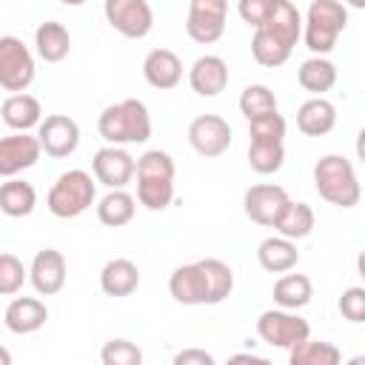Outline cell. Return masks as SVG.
Returning <instances> with one entry per match:
<instances>
[{
  "label": "cell",
  "mask_w": 365,
  "mask_h": 365,
  "mask_svg": "<svg viewBox=\"0 0 365 365\" xmlns=\"http://www.w3.org/2000/svg\"><path fill=\"white\" fill-rule=\"evenodd\" d=\"M314 188L325 202H331L336 208H354L359 202V197H362L354 163L348 157H342V154H325V157L317 160V165H314Z\"/></svg>",
  "instance_id": "obj_3"
},
{
  "label": "cell",
  "mask_w": 365,
  "mask_h": 365,
  "mask_svg": "<svg viewBox=\"0 0 365 365\" xmlns=\"http://www.w3.org/2000/svg\"><path fill=\"white\" fill-rule=\"evenodd\" d=\"M297 80H299V86L305 91H311L314 97H319V94H325V91L334 88V83H336V66L325 54H314V57H308V60L299 63Z\"/></svg>",
  "instance_id": "obj_26"
},
{
  "label": "cell",
  "mask_w": 365,
  "mask_h": 365,
  "mask_svg": "<svg viewBox=\"0 0 365 365\" xmlns=\"http://www.w3.org/2000/svg\"><path fill=\"white\" fill-rule=\"evenodd\" d=\"M48 319V308L46 302H40L37 297H14L9 305H6V314H3V322L11 334H34L46 325Z\"/></svg>",
  "instance_id": "obj_19"
},
{
  "label": "cell",
  "mask_w": 365,
  "mask_h": 365,
  "mask_svg": "<svg viewBox=\"0 0 365 365\" xmlns=\"http://www.w3.org/2000/svg\"><path fill=\"white\" fill-rule=\"evenodd\" d=\"M228 20V0H188L185 31L194 43L211 46L222 37Z\"/></svg>",
  "instance_id": "obj_8"
},
{
  "label": "cell",
  "mask_w": 365,
  "mask_h": 365,
  "mask_svg": "<svg viewBox=\"0 0 365 365\" xmlns=\"http://www.w3.org/2000/svg\"><path fill=\"white\" fill-rule=\"evenodd\" d=\"M37 140H40V148L48 157L63 160V157H71L77 151V145H80V125L68 114H48L37 125Z\"/></svg>",
  "instance_id": "obj_11"
},
{
  "label": "cell",
  "mask_w": 365,
  "mask_h": 365,
  "mask_svg": "<svg viewBox=\"0 0 365 365\" xmlns=\"http://www.w3.org/2000/svg\"><path fill=\"white\" fill-rule=\"evenodd\" d=\"M345 26H348V6L342 0H311L302 20L305 46L311 48V54H328L334 51Z\"/></svg>",
  "instance_id": "obj_4"
},
{
  "label": "cell",
  "mask_w": 365,
  "mask_h": 365,
  "mask_svg": "<svg viewBox=\"0 0 365 365\" xmlns=\"http://www.w3.org/2000/svg\"><path fill=\"white\" fill-rule=\"evenodd\" d=\"M97 131L108 145H134L148 143L151 137V114L143 100L125 97L114 106H106L97 117Z\"/></svg>",
  "instance_id": "obj_1"
},
{
  "label": "cell",
  "mask_w": 365,
  "mask_h": 365,
  "mask_svg": "<svg viewBox=\"0 0 365 365\" xmlns=\"http://www.w3.org/2000/svg\"><path fill=\"white\" fill-rule=\"evenodd\" d=\"M94 200H97V180L83 168H71L54 180V185L48 188L46 205L54 217L74 220L83 211H88L94 205Z\"/></svg>",
  "instance_id": "obj_5"
},
{
  "label": "cell",
  "mask_w": 365,
  "mask_h": 365,
  "mask_svg": "<svg viewBox=\"0 0 365 365\" xmlns=\"http://www.w3.org/2000/svg\"><path fill=\"white\" fill-rule=\"evenodd\" d=\"M345 6H351V9H365V0H342Z\"/></svg>",
  "instance_id": "obj_44"
},
{
  "label": "cell",
  "mask_w": 365,
  "mask_h": 365,
  "mask_svg": "<svg viewBox=\"0 0 365 365\" xmlns=\"http://www.w3.org/2000/svg\"><path fill=\"white\" fill-rule=\"evenodd\" d=\"M188 86L200 97H217L228 86V63L220 54H202L188 68Z\"/></svg>",
  "instance_id": "obj_16"
},
{
  "label": "cell",
  "mask_w": 365,
  "mask_h": 365,
  "mask_svg": "<svg viewBox=\"0 0 365 365\" xmlns=\"http://www.w3.org/2000/svg\"><path fill=\"white\" fill-rule=\"evenodd\" d=\"M285 163V145L282 143H254L248 145V165L251 171L268 177V174H277Z\"/></svg>",
  "instance_id": "obj_34"
},
{
  "label": "cell",
  "mask_w": 365,
  "mask_h": 365,
  "mask_svg": "<svg viewBox=\"0 0 365 365\" xmlns=\"http://www.w3.org/2000/svg\"><path fill=\"white\" fill-rule=\"evenodd\" d=\"M188 143L200 157H222L231 145V125L220 114H200L188 125Z\"/></svg>",
  "instance_id": "obj_10"
},
{
  "label": "cell",
  "mask_w": 365,
  "mask_h": 365,
  "mask_svg": "<svg viewBox=\"0 0 365 365\" xmlns=\"http://www.w3.org/2000/svg\"><path fill=\"white\" fill-rule=\"evenodd\" d=\"M231 362H257V365H268L265 356H257V354H234Z\"/></svg>",
  "instance_id": "obj_42"
},
{
  "label": "cell",
  "mask_w": 365,
  "mask_h": 365,
  "mask_svg": "<svg viewBox=\"0 0 365 365\" xmlns=\"http://www.w3.org/2000/svg\"><path fill=\"white\" fill-rule=\"evenodd\" d=\"M339 311H342V317H345L348 322H354V325L365 322V288H359V285L345 288L342 297H339Z\"/></svg>",
  "instance_id": "obj_39"
},
{
  "label": "cell",
  "mask_w": 365,
  "mask_h": 365,
  "mask_svg": "<svg viewBox=\"0 0 365 365\" xmlns=\"http://www.w3.org/2000/svg\"><path fill=\"white\" fill-rule=\"evenodd\" d=\"M285 117L279 111L271 114H259L254 120H248V134L254 143H282L285 140Z\"/></svg>",
  "instance_id": "obj_36"
},
{
  "label": "cell",
  "mask_w": 365,
  "mask_h": 365,
  "mask_svg": "<svg viewBox=\"0 0 365 365\" xmlns=\"http://www.w3.org/2000/svg\"><path fill=\"white\" fill-rule=\"evenodd\" d=\"M342 359V351L334 342L325 339H302L288 351L291 365H336Z\"/></svg>",
  "instance_id": "obj_32"
},
{
  "label": "cell",
  "mask_w": 365,
  "mask_h": 365,
  "mask_svg": "<svg viewBox=\"0 0 365 365\" xmlns=\"http://www.w3.org/2000/svg\"><path fill=\"white\" fill-rule=\"evenodd\" d=\"M314 297V285L305 274H282L277 282H274V302L279 308H288V311H299L311 302Z\"/></svg>",
  "instance_id": "obj_31"
},
{
  "label": "cell",
  "mask_w": 365,
  "mask_h": 365,
  "mask_svg": "<svg viewBox=\"0 0 365 365\" xmlns=\"http://www.w3.org/2000/svg\"><path fill=\"white\" fill-rule=\"evenodd\" d=\"M257 334L262 342H268L271 348H282L291 351L297 342L311 336V325L308 319H302L297 311L288 308H268L257 317Z\"/></svg>",
  "instance_id": "obj_6"
},
{
  "label": "cell",
  "mask_w": 365,
  "mask_h": 365,
  "mask_svg": "<svg viewBox=\"0 0 365 365\" xmlns=\"http://www.w3.org/2000/svg\"><path fill=\"white\" fill-rule=\"evenodd\" d=\"M134 177H137V202L140 205H145L148 211H163L171 205L174 160L168 151H160V148L145 151L134 165Z\"/></svg>",
  "instance_id": "obj_2"
},
{
  "label": "cell",
  "mask_w": 365,
  "mask_h": 365,
  "mask_svg": "<svg viewBox=\"0 0 365 365\" xmlns=\"http://www.w3.org/2000/svg\"><path fill=\"white\" fill-rule=\"evenodd\" d=\"M137 285H140V268L125 257L108 259L100 271V291L106 297H131Z\"/></svg>",
  "instance_id": "obj_22"
},
{
  "label": "cell",
  "mask_w": 365,
  "mask_h": 365,
  "mask_svg": "<svg viewBox=\"0 0 365 365\" xmlns=\"http://www.w3.org/2000/svg\"><path fill=\"white\" fill-rule=\"evenodd\" d=\"M143 77L151 88H177L182 80V60L171 48H151L143 60Z\"/></svg>",
  "instance_id": "obj_17"
},
{
  "label": "cell",
  "mask_w": 365,
  "mask_h": 365,
  "mask_svg": "<svg viewBox=\"0 0 365 365\" xmlns=\"http://www.w3.org/2000/svg\"><path fill=\"white\" fill-rule=\"evenodd\" d=\"M251 54H254V60H257L259 66H265V68H279V66L291 57V48L282 46L279 40H274L268 31L254 29V37H251Z\"/></svg>",
  "instance_id": "obj_33"
},
{
  "label": "cell",
  "mask_w": 365,
  "mask_h": 365,
  "mask_svg": "<svg viewBox=\"0 0 365 365\" xmlns=\"http://www.w3.org/2000/svg\"><path fill=\"white\" fill-rule=\"evenodd\" d=\"M103 14L106 23L128 40H143L154 26V11L148 0H106Z\"/></svg>",
  "instance_id": "obj_9"
},
{
  "label": "cell",
  "mask_w": 365,
  "mask_h": 365,
  "mask_svg": "<svg viewBox=\"0 0 365 365\" xmlns=\"http://www.w3.org/2000/svg\"><path fill=\"white\" fill-rule=\"evenodd\" d=\"M314 222H317V217H314V208H311L308 202H294V200H288L285 208L279 211L274 228L279 231V237H288V240L297 242V240H305V237L314 231Z\"/></svg>",
  "instance_id": "obj_30"
},
{
  "label": "cell",
  "mask_w": 365,
  "mask_h": 365,
  "mask_svg": "<svg viewBox=\"0 0 365 365\" xmlns=\"http://www.w3.org/2000/svg\"><path fill=\"white\" fill-rule=\"evenodd\" d=\"M34 46H37L40 60H46V63H60V60H66L68 51H71V34H68V29H66L63 23L46 20V23H40L37 31H34Z\"/></svg>",
  "instance_id": "obj_25"
},
{
  "label": "cell",
  "mask_w": 365,
  "mask_h": 365,
  "mask_svg": "<svg viewBox=\"0 0 365 365\" xmlns=\"http://www.w3.org/2000/svg\"><path fill=\"white\" fill-rule=\"evenodd\" d=\"M37 205V191L31 182L26 180H17V177H9L3 185H0V211L11 220H20V217H29Z\"/></svg>",
  "instance_id": "obj_27"
},
{
  "label": "cell",
  "mask_w": 365,
  "mask_h": 365,
  "mask_svg": "<svg viewBox=\"0 0 365 365\" xmlns=\"http://www.w3.org/2000/svg\"><path fill=\"white\" fill-rule=\"evenodd\" d=\"M29 279L40 297H54L66 285V257L57 248H40L29 265Z\"/></svg>",
  "instance_id": "obj_15"
},
{
  "label": "cell",
  "mask_w": 365,
  "mask_h": 365,
  "mask_svg": "<svg viewBox=\"0 0 365 365\" xmlns=\"http://www.w3.org/2000/svg\"><path fill=\"white\" fill-rule=\"evenodd\" d=\"M0 120L11 128V131H29L34 125H40L43 120V108H40V100L26 94V91H17L11 97L3 100L0 106Z\"/></svg>",
  "instance_id": "obj_23"
},
{
  "label": "cell",
  "mask_w": 365,
  "mask_h": 365,
  "mask_svg": "<svg viewBox=\"0 0 365 365\" xmlns=\"http://www.w3.org/2000/svg\"><path fill=\"white\" fill-rule=\"evenodd\" d=\"M240 111L245 120H254L259 114H271V111H277V94L262 83H251L240 94Z\"/></svg>",
  "instance_id": "obj_35"
},
{
  "label": "cell",
  "mask_w": 365,
  "mask_h": 365,
  "mask_svg": "<svg viewBox=\"0 0 365 365\" xmlns=\"http://www.w3.org/2000/svg\"><path fill=\"white\" fill-rule=\"evenodd\" d=\"M262 31H268L274 40H279L282 46H288L294 51V46L302 37V14L297 11V6L291 0H274L271 14L265 17L262 26H257Z\"/></svg>",
  "instance_id": "obj_18"
},
{
  "label": "cell",
  "mask_w": 365,
  "mask_h": 365,
  "mask_svg": "<svg viewBox=\"0 0 365 365\" xmlns=\"http://www.w3.org/2000/svg\"><path fill=\"white\" fill-rule=\"evenodd\" d=\"M29 279L26 265L14 254H0V297H14Z\"/></svg>",
  "instance_id": "obj_37"
},
{
  "label": "cell",
  "mask_w": 365,
  "mask_h": 365,
  "mask_svg": "<svg viewBox=\"0 0 365 365\" xmlns=\"http://www.w3.org/2000/svg\"><path fill=\"white\" fill-rule=\"evenodd\" d=\"M137 200L125 188H108V194L97 202V220L108 228H123L134 220Z\"/></svg>",
  "instance_id": "obj_29"
},
{
  "label": "cell",
  "mask_w": 365,
  "mask_h": 365,
  "mask_svg": "<svg viewBox=\"0 0 365 365\" xmlns=\"http://www.w3.org/2000/svg\"><path fill=\"white\" fill-rule=\"evenodd\" d=\"M288 191L282 185H274V182H257L251 188H245L242 194V211L251 222L257 225H265V228H274L279 211L285 208L288 202Z\"/></svg>",
  "instance_id": "obj_12"
},
{
  "label": "cell",
  "mask_w": 365,
  "mask_h": 365,
  "mask_svg": "<svg viewBox=\"0 0 365 365\" xmlns=\"http://www.w3.org/2000/svg\"><path fill=\"white\" fill-rule=\"evenodd\" d=\"M257 262L268 274H285V271L297 268L299 251H297L294 240H288V237H265L257 245Z\"/></svg>",
  "instance_id": "obj_24"
},
{
  "label": "cell",
  "mask_w": 365,
  "mask_h": 365,
  "mask_svg": "<svg viewBox=\"0 0 365 365\" xmlns=\"http://www.w3.org/2000/svg\"><path fill=\"white\" fill-rule=\"evenodd\" d=\"M271 6H274V0H240L237 3V11H240V17L248 23V26H262L265 23V17L271 14Z\"/></svg>",
  "instance_id": "obj_40"
},
{
  "label": "cell",
  "mask_w": 365,
  "mask_h": 365,
  "mask_svg": "<svg viewBox=\"0 0 365 365\" xmlns=\"http://www.w3.org/2000/svg\"><path fill=\"white\" fill-rule=\"evenodd\" d=\"M134 165L137 160L123 145H103L91 160L94 180L106 188H125L134 180Z\"/></svg>",
  "instance_id": "obj_13"
},
{
  "label": "cell",
  "mask_w": 365,
  "mask_h": 365,
  "mask_svg": "<svg viewBox=\"0 0 365 365\" xmlns=\"http://www.w3.org/2000/svg\"><path fill=\"white\" fill-rule=\"evenodd\" d=\"M168 294L180 302V305H205V294H202V277L197 262L188 265H177L168 277Z\"/></svg>",
  "instance_id": "obj_28"
},
{
  "label": "cell",
  "mask_w": 365,
  "mask_h": 365,
  "mask_svg": "<svg viewBox=\"0 0 365 365\" xmlns=\"http://www.w3.org/2000/svg\"><path fill=\"white\" fill-rule=\"evenodd\" d=\"M34 74H37V66L29 46L14 34L0 37V88L14 94L26 91L34 83Z\"/></svg>",
  "instance_id": "obj_7"
},
{
  "label": "cell",
  "mask_w": 365,
  "mask_h": 365,
  "mask_svg": "<svg viewBox=\"0 0 365 365\" xmlns=\"http://www.w3.org/2000/svg\"><path fill=\"white\" fill-rule=\"evenodd\" d=\"M200 277H202V294H205V305H220L222 299L231 297L234 291V271L228 262L217 259V257H205L197 259Z\"/></svg>",
  "instance_id": "obj_20"
},
{
  "label": "cell",
  "mask_w": 365,
  "mask_h": 365,
  "mask_svg": "<svg viewBox=\"0 0 365 365\" xmlns=\"http://www.w3.org/2000/svg\"><path fill=\"white\" fill-rule=\"evenodd\" d=\"M43 148L37 134L31 137L29 131H11L0 137V177H17L20 171L31 168L40 160Z\"/></svg>",
  "instance_id": "obj_14"
},
{
  "label": "cell",
  "mask_w": 365,
  "mask_h": 365,
  "mask_svg": "<svg viewBox=\"0 0 365 365\" xmlns=\"http://www.w3.org/2000/svg\"><path fill=\"white\" fill-rule=\"evenodd\" d=\"M334 125H336V108L322 94L305 100L297 108V128L305 137H325L328 131H334Z\"/></svg>",
  "instance_id": "obj_21"
},
{
  "label": "cell",
  "mask_w": 365,
  "mask_h": 365,
  "mask_svg": "<svg viewBox=\"0 0 365 365\" xmlns=\"http://www.w3.org/2000/svg\"><path fill=\"white\" fill-rule=\"evenodd\" d=\"M171 362L174 365H214V356L208 351H202V348H185V351L174 354Z\"/></svg>",
  "instance_id": "obj_41"
},
{
  "label": "cell",
  "mask_w": 365,
  "mask_h": 365,
  "mask_svg": "<svg viewBox=\"0 0 365 365\" xmlns=\"http://www.w3.org/2000/svg\"><path fill=\"white\" fill-rule=\"evenodd\" d=\"M100 362L103 365H140L143 351L128 339H108L100 351Z\"/></svg>",
  "instance_id": "obj_38"
},
{
  "label": "cell",
  "mask_w": 365,
  "mask_h": 365,
  "mask_svg": "<svg viewBox=\"0 0 365 365\" xmlns=\"http://www.w3.org/2000/svg\"><path fill=\"white\" fill-rule=\"evenodd\" d=\"M0 365H11V354L3 345H0Z\"/></svg>",
  "instance_id": "obj_43"
},
{
  "label": "cell",
  "mask_w": 365,
  "mask_h": 365,
  "mask_svg": "<svg viewBox=\"0 0 365 365\" xmlns=\"http://www.w3.org/2000/svg\"><path fill=\"white\" fill-rule=\"evenodd\" d=\"M60 3H63V6H83L86 0H60Z\"/></svg>",
  "instance_id": "obj_45"
}]
</instances>
